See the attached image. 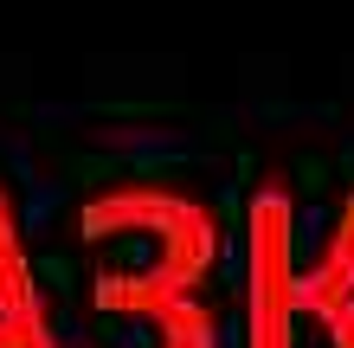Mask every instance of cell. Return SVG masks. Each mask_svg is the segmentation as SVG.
Masks as SVG:
<instances>
[{
  "instance_id": "1",
  "label": "cell",
  "mask_w": 354,
  "mask_h": 348,
  "mask_svg": "<svg viewBox=\"0 0 354 348\" xmlns=\"http://www.w3.org/2000/svg\"><path fill=\"white\" fill-rule=\"evenodd\" d=\"M77 239H136V264H97L91 310L149 329V348H219L206 277L219 264V219L200 194L161 181H122L71 213Z\"/></svg>"
},
{
  "instance_id": "2",
  "label": "cell",
  "mask_w": 354,
  "mask_h": 348,
  "mask_svg": "<svg viewBox=\"0 0 354 348\" xmlns=\"http://www.w3.org/2000/svg\"><path fill=\"white\" fill-rule=\"evenodd\" d=\"M245 348H297V200L283 181H264L245 213Z\"/></svg>"
},
{
  "instance_id": "3",
  "label": "cell",
  "mask_w": 354,
  "mask_h": 348,
  "mask_svg": "<svg viewBox=\"0 0 354 348\" xmlns=\"http://www.w3.org/2000/svg\"><path fill=\"white\" fill-rule=\"evenodd\" d=\"M0 348H58V329H52V310H46V291H39L32 252L19 239V213L7 187H0Z\"/></svg>"
},
{
  "instance_id": "4",
  "label": "cell",
  "mask_w": 354,
  "mask_h": 348,
  "mask_svg": "<svg viewBox=\"0 0 354 348\" xmlns=\"http://www.w3.org/2000/svg\"><path fill=\"white\" fill-rule=\"evenodd\" d=\"M290 310L322 322L328 310H354V187L342 194V213L328 219V232L316 245V258L297 264V284H290Z\"/></svg>"
}]
</instances>
